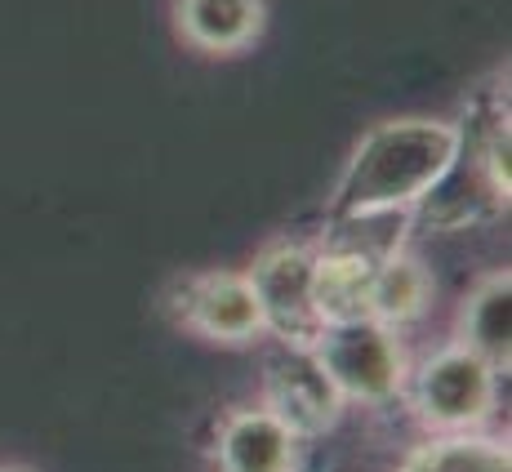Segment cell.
Listing matches in <instances>:
<instances>
[{
    "label": "cell",
    "mask_w": 512,
    "mask_h": 472,
    "mask_svg": "<svg viewBox=\"0 0 512 472\" xmlns=\"http://www.w3.org/2000/svg\"><path fill=\"white\" fill-rule=\"evenodd\" d=\"M508 152V76H495L464 103V116L455 121V156H450L446 174L415 201V228L459 232L508 214Z\"/></svg>",
    "instance_id": "cell-1"
},
{
    "label": "cell",
    "mask_w": 512,
    "mask_h": 472,
    "mask_svg": "<svg viewBox=\"0 0 512 472\" xmlns=\"http://www.w3.org/2000/svg\"><path fill=\"white\" fill-rule=\"evenodd\" d=\"M455 156V121L397 116L361 134L343 165L326 219L352 210H415V201L446 174Z\"/></svg>",
    "instance_id": "cell-2"
},
{
    "label": "cell",
    "mask_w": 512,
    "mask_h": 472,
    "mask_svg": "<svg viewBox=\"0 0 512 472\" xmlns=\"http://www.w3.org/2000/svg\"><path fill=\"white\" fill-rule=\"evenodd\" d=\"M308 348L321 361V370L330 375V383L339 388L343 401L388 406L406 388V348H401L397 330L374 317L321 326V334Z\"/></svg>",
    "instance_id": "cell-3"
},
{
    "label": "cell",
    "mask_w": 512,
    "mask_h": 472,
    "mask_svg": "<svg viewBox=\"0 0 512 472\" xmlns=\"http://www.w3.org/2000/svg\"><path fill=\"white\" fill-rule=\"evenodd\" d=\"M499 370L455 343L428 357L415 375V410L432 432H477L495 415Z\"/></svg>",
    "instance_id": "cell-4"
},
{
    "label": "cell",
    "mask_w": 512,
    "mask_h": 472,
    "mask_svg": "<svg viewBox=\"0 0 512 472\" xmlns=\"http://www.w3.org/2000/svg\"><path fill=\"white\" fill-rule=\"evenodd\" d=\"M312 272H317V245L308 241H272L259 250L245 277L259 299L263 334H277L281 343H312L321 334Z\"/></svg>",
    "instance_id": "cell-5"
},
{
    "label": "cell",
    "mask_w": 512,
    "mask_h": 472,
    "mask_svg": "<svg viewBox=\"0 0 512 472\" xmlns=\"http://www.w3.org/2000/svg\"><path fill=\"white\" fill-rule=\"evenodd\" d=\"M343 406L348 401L339 397V388L321 370V361L312 357L308 343H281V352L268 357V370H263V410L277 415L294 437L312 441L321 432H330L339 424Z\"/></svg>",
    "instance_id": "cell-6"
},
{
    "label": "cell",
    "mask_w": 512,
    "mask_h": 472,
    "mask_svg": "<svg viewBox=\"0 0 512 472\" xmlns=\"http://www.w3.org/2000/svg\"><path fill=\"white\" fill-rule=\"evenodd\" d=\"M179 321L210 343H254L263 334V312L245 272H201L179 285Z\"/></svg>",
    "instance_id": "cell-7"
},
{
    "label": "cell",
    "mask_w": 512,
    "mask_h": 472,
    "mask_svg": "<svg viewBox=\"0 0 512 472\" xmlns=\"http://www.w3.org/2000/svg\"><path fill=\"white\" fill-rule=\"evenodd\" d=\"M214 459H219V472H299L303 437H294L263 406L232 410L219 428Z\"/></svg>",
    "instance_id": "cell-8"
},
{
    "label": "cell",
    "mask_w": 512,
    "mask_h": 472,
    "mask_svg": "<svg viewBox=\"0 0 512 472\" xmlns=\"http://www.w3.org/2000/svg\"><path fill=\"white\" fill-rule=\"evenodd\" d=\"M263 27H268V0H174V32L196 54H241L259 41Z\"/></svg>",
    "instance_id": "cell-9"
},
{
    "label": "cell",
    "mask_w": 512,
    "mask_h": 472,
    "mask_svg": "<svg viewBox=\"0 0 512 472\" xmlns=\"http://www.w3.org/2000/svg\"><path fill=\"white\" fill-rule=\"evenodd\" d=\"M459 343L472 348L481 361H490L495 370L512 366V272H486L459 312Z\"/></svg>",
    "instance_id": "cell-10"
},
{
    "label": "cell",
    "mask_w": 512,
    "mask_h": 472,
    "mask_svg": "<svg viewBox=\"0 0 512 472\" xmlns=\"http://www.w3.org/2000/svg\"><path fill=\"white\" fill-rule=\"evenodd\" d=\"M374 268H379V263L357 259V254L321 250V245H317V272H312V303H317L321 326L370 317Z\"/></svg>",
    "instance_id": "cell-11"
},
{
    "label": "cell",
    "mask_w": 512,
    "mask_h": 472,
    "mask_svg": "<svg viewBox=\"0 0 512 472\" xmlns=\"http://www.w3.org/2000/svg\"><path fill=\"white\" fill-rule=\"evenodd\" d=\"M410 228H415V210H352V214L326 219V232H321L317 245L321 250H339V254L383 263L397 250H406Z\"/></svg>",
    "instance_id": "cell-12"
},
{
    "label": "cell",
    "mask_w": 512,
    "mask_h": 472,
    "mask_svg": "<svg viewBox=\"0 0 512 472\" xmlns=\"http://www.w3.org/2000/svg\"><path fill=\"white\" fill-rule=\"evenodd\" d=\"M432 303V272L423 268L410 250H397L392 259H383L374 268V285H370V317L383 326L401 330L415 326Z\"/></svg>",
    "instance_id": "cell-13"
},
{
    "label": "cell",
    "mask_w": 512,
    "mask_h": 472,
    "mask_svg": "<svg viewBox=\"0 0 512 472\" xmlns=\"http://www.w3.org/2000/svg\"><path fill=\"white\" fill-rule=\"evenodd\" d=\"M397 472H512L508 441L486 432H432L419 450H410Z\"/></svg>",
    "instance_id": "cell-14"
},
{
    "label": "cell",
    "mask_w": 512,
    "mask_h": 472,
    "mask_svg": "<svg viewBox=\"0 0 512 472\" xmlns=\"http://www.w3.org/2000/svg\"><path fill=\"white\" fill-rule=\"evenodd\" d=\"M5 472H23V468H5Z\"/></svg>",
    "instance_id": "cell-15"
}]
</instances>
